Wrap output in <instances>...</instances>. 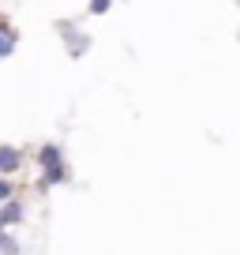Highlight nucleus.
Here are the masks:
<instances>
[{
	"label": "nucleus",
	"mask_w": 240,
	"mask_h": 255,
	"mask_svg": "<svg viewBox=\"0 0 240 255\" xmlns=\"http://www.w3.org/2000/svg\"><path fill=\"white\" fill-rule=\"evenodd\" d=\"M38 161H41V188L64 184V176H68V169H64V150H60L56 143H45V146H41Z\"/></svg>",
	"instance_id": "obj_1"
},
{
	"label": "nucleus",
	"mask_w": 240,
	"mask_h": 255,
	"mask_svg": "<svg viewBox=\"0 0 240 255\" xmlns=\"http://www.w3.org/2000/svg\"><path fill=\"white\" fill-rule=\"evenodd\" d=\"M15 45H19V34H15V26H11L8 19H0V60H8V56L15 53Z\"/></svg>",
	"instance_id": "obj_2"
},
{
	"label": "nucleus",
	"mask_w": 240,
	"mask_h": 255,
	"mask_svg": "<svg viewBox=\"0 0 240 255\" xmlns=\"http://www.w3.org/2000/svg\"><path fill=\"white\" fill-rule=\"evenodd\" d=\"M19 165H23V154L15 146H0V173H15Z\"/></svg>",
	"instance_id": "obj_3"
},
{
	"label": "nucleus",
	"mask_w": 240,
	"mask_h": 255,
	"mask_svg": "<svg viewBox=\"0 0 240 255\" xmlns=\"http://www.w3.org/2000/svg\"><path fill=\"white\" fill-rule=\"evenodd\" d=\"M15 222H23V207L15 199L0 203V225H15Z\"/></svg>",
	"instance_id": "obj_4"
},
{
	"label": "nucleus",
	"mask_w": 240,
	"mask_h": 255,
	"mask_svg": "<svg viewBox=\"0 0 240 255\" xmlns=\"http://www.w3.org/2000/svg\"><path fill=\"white\" fill-rule=\"evenodd\" d=\"M0 252H4V255H15V252H19L15 237H8V233H0Z\"/></svg>",
	"instance_id": "obj_5"
},
{
	"label": "nucleus",
	"mask_w": 240,
	"mask_h": 255,
	"mask_svg": "<svg viewBox=\"0 0 240 255\" xmlns=\"http://www.w3.org/2000/svg\"><path fill=\"white\" fill-rule=\"evenodd\" d=\"M11 195H15V188H11V184L4 180V176H0V203H8Z\"/></svg>",
	"instance_id": "obj_6"
},
{
	"label": "nucleus",
	"mask_w": 240,
	"mask_h": 255,
	"mask_svg": "<svg viewBox=\"0 0 240 255\" xmlns=\"http://www.w3.org/2000/svg\"><path fill=\"white\" fill-rule=\"evenodd\" d=\"M109 4H113V0H90V11H94V15H105Z\"/></svg>",
	"instance_id": "obj_7"
},
{
	"label": "nucleus",
	"mask_w": 240,
	"mask_h": 255,
	"mask_svg": "<svg viewBox=\"0 0 240 255\" xmlns=\"http://www.w3.org/2000/svg\"><path fill=\"white\" fill-rule=\"evenodd\" d=\"M0 233H4V225H0Z\"/></svg>",
	"instance_id": "obj_8"
}]
</instances>
